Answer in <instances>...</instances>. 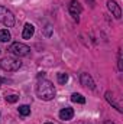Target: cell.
Wrapping results in <instances>:
<instances>
[{
  "label": "cell",
  "mask_w": 123,
  "mask_h": 124,
  "mask_svg": "<svg viewBox=\"0 0 123 124\" xmlns=\"http://www.w3.org/2000/svg\"><path fill=\"white\" fill-rule=\"evenodd\" d=\"M33 33H35V28H33V25L26 23L25 28H23V32H22V38H23V39H31L32 36H33Z\"/></svg>",
  "instance_id": "30bf717a"
},
{
  "label": "cell",
  "mask_w": 123,
  "mask_h": 124,
  "mask_svg": "<svg viewBox=\"0 0 123 124\" xmlns=\"http://www.w3.org/2000/svg\"><path fill=\"white\" fill-rule=\"evenodd\" d=\"M3 82H4V79H3V78L0 77V87H1V84H3Z\"/></svg>",
  "instance_id": "e0dca14e"
},
{
  "label": "cell",
  "mask_w": 123,
  "mask_h": 124,
  "mask_svg": "<svg viewBox=\"0 0 123 124\" xmlns=\"http://www.w3.org/2000/svg\"><path fill=\"white\" fill-rule=\"evenodd\" d=\"M57 79H58V84H67V81H68V74H65V72H60L58 75H57Z\"/></svg>",
  "instance_id": "5bb4252c"
},
{
  "label": "cell",
  "mask_w": 123,
  "mask_h": 124,
  "mask_svg": "<svg viewBox=\"0 0 123 124\" xmlns=\"http://www.w3.org/2000/svg\"><path fill=\"white\" fill-rule=\"evenodd\" d=\"M0 52H1V51H0Z\"/></svg>",
  "instance_id": "44dd1931"
},
{
  "label": "cell",
  "mask_w": 123,
  "mask_h": 124,
  "mask_svg": "<svg viewBox=\"0 0 123 124\" xmlns=\"http://www.w3.org/2000/svg\"><path fill=\"white\" fill-rule=\"evenodd\" d=\"M72 117H74V110L71 107H65V108H62L61 111H60V118H61L62 121H68Z\"/></svg>",
  "instance_id": "9c48e42d"
},
{
  "label": "cell",
  "mask_w": 123,
  "mask_h": 124,
  "mask_svg": "<svg viewBox=\"0 0 123 124\" xmlns=\"http://www.w3.org/2000/svg\"><path fill=\"white\" fill-rule=\"evenodd\" d=\"M19 114L23 116V117H28L31 114V107L29 105H20L19 107Z\"/></svg>",
  "instance_id": "4fadbf2b"
},
{
  "label": "cell",
  "mask_w": 123,
  "mask_h": 124,
  "mask_svg": "<svg viewBox=\"0 0 123 124\" xmlns=\"http://www.w3.org/2000/svg\"><path fill=\"white\" fill-rule=\"evenodd\" d=\"M9 52L18 58H23V56H29L31 55V48L25 43H20V42H15L9 46Z\"/></svg>",
  "instance_id": "7a4b0ae2"
},
{
  "label": "cell",
  "mask_w": 123,
  "mask_h": 124,
  "mask_svg": "<svg viewBox=\"0 0 123 124\" xmlns=\"http://www.w3.org/2000/svg\"><path fill=\"white\" fill-rule=\"evenodd\" d=\"M18 100H19V97H18V95H15V94H12V95H7V97H6V101H7V102H10V104L16 102Z\"/></svg>",
  "instance_id": "9a60e30c"
},
{
  "label": "cell",
  "mask_w": 123,
  "mask_h": 124,
  "mask_svg": "<svg viewBox=\"0 0 123 124\" xmlns=\"http://www.w3.org/2000/svg\"><path fill=\"white\" fill-rule=\"evenodd\" d=\"M71 101H72V102H78V104H84V102H86V98H84L81 94L74 93L71 95Z\"/></svg>",
  "instance_id": "7c38bea8"
},
{
  "label": "cell",
  "mask_w": 123,
  "mask_h": 124,
  "mask_svg": "<svg viewBox=\"0 0 123 124\" xmlns=\"http://www.w3.org/2000/svg\"><path fill=\"white\" fill-rule=\"evenodd\" d=\"M22 66V62L16 58H12V56H6L3 59H0V68L3 71H7V72H15L18 71L19 68Z\"/></svg>",
  "instance_id": "3957f363"
},
{
  "label": "cell",
  "mask_w": 123,
  "mask_h": 124,
  "mask_svg": "<svg viewBox=\"0 0 123 124\" xmlns=\"http://www.w3.org/2000/svg\"><path fill=\"white\" fill-rule=\"evenodd\" d=\"M55 87H54V84L51 82V81H48V79H44V78H41L39 81H38V85H36V95L41 98V100H44V101H51V100H54L55 98Z\"/></svg>",
  "instance_id": "6da1fadb"
},
{
  "label": "cell",
  "mask_w": 123,
  "mask_h": 124,
  "mask_svg": "<svg viewBox=\"0 0 123 124\" xmlns=\"http://www.w3.org/2000/svg\"><path fill=\"white\" fill-rule=\"evenodd\" d=\"M104 97H106V100H107V102L110 104V105H113L119 113H122L123 111V108H122V104L116 100V97H114V94L112 93V91H107V93L104 94Z\"/></svg>",
  "instance_id": "52a82bcc"
},
{
  "label": "cell",
  "mask_w": 123,
  "mask_h": 124,
  "mask_svg": "<svg viewBox=\"0 0 123 124\" xmlns=\"http://www.w3.org/2000/svg\"><path fill=\"white\" fill-rule=\"evenodd\" d=\"M87 1H90V3H91V4H94V0H87Z\"/></svg>",
  "instance_id": "d6986e66"
},
{
  "label": "cell",
  "mask_w": 123,
  "mask_h": 124,
  "mask_svg": "<svg viewBox=\"0 0 123 124\" xmlns=\"http://www.w3.org/2000/svg\"><path fill=\"white\" fill-rule=\"evenodd\" d=\"M80 81H81V85L86 87V88H90V90H94V88H96V84H94L93 78L87 74V72H83V74L80 75Z\"/></svg>",
  "instance_id": "ba28073f"
},
{
  "label": "cell",
  "mask_w": 123,
  "mask_h": 124,
  "mask_svg": "<svg viewBox=\"0 0 123 124\" xmlns=\"http://www.w3.org/2000/svg\"><path fill=\"white\" fill-rule=\"evenodd\" d=\"M45 124H54V123H45Z\"/></svg>",
  "instance_id": "ffe728a7"
},
{
  "label": "cell",
  "mask_w": 123,
  "mask_h": 124,
  "mask_svg": "<svg viewBox=\"0 0 123 124\" xmlns=\"http://www.w3.org/2000/svg\"><path fill=\"white\" fill-rule=\"evenodd\" d=\"M117 65H119V71H123V63H122V51H119V54H117Z\"/></svg>",
  "instance_id": "2e32d148"
},
{
  "label": "cell",
  "mask_w": 123,
  "mask_h": 124,
  "mask_svg": "<svg viewBox=\"0 0 123 124\" xmlns=\"http://www.w3.org/2000/svg\"><path fill=\"white\" fill-rule=\"evenodd\" d=\"M10 38H12V35H10V32L7 31V29H1L0 31V42L1 43L3 42H9Z\"/></svg>",
  "instance_id": "8fae6325"
},
{
  "label": "cell",
  "mask_w": 123,
  "mask_h": 124,
  "mask_svg": "<svg viewBox=\"0 0 123 124\" xmlns=\"http://www.w3.org/2000/svg\"><path fill=\"white\" fill-rule=\"evenodd\" d=\"M107 9L110 10V13H112L116 19H120V17H122V9H120V6L117 4V1H114V0H107Z\"/></svg>",
  "instance_id": "8992f818"
},
{
  "label": "cell",
  "mask_w": 123,
  "mask_h": 124,
  "mask_svg": "<svg viewBox=\"0 0 123 124\" xmlns=\"http://www.w3.org/2000/svg\"><path fill=\"white\" fill-rule=\"evenodd\" d=\"M104 124H114V123H112V121H106Z\"/></svg>",
  "instance_id": "ac0fdd59"
},
{
  "label": "cell",
  "mask_w": 123,
  "mask_h": 124,
  "mask_svg": "<svg viewBox=\"0 0 123 124\" xmlns=\"http://www.w3.org/2000/svg\"><path fill=\"white\" fill-rule=\"evenodd\" d=\"M0 23L6 28L15 26V15L4 6H0Z\"/></svg>",
  "instance_id": "277c9868"
},
{
  "label": "cell",
  "mask_w": 123,
  "mask_h": 124,
  "mask_svg": "<svg viewBox=\"0 0 123 124\" xmlns=\"http://www.w3.org/2000/svg\"><path fill=\"white\" fill-rule=\"evenodd\" d=\"M68 12H70V15L78 22V16H80V13L83 12V7H81L80 1H77V0H71L70 4H68Z\"/></svg>",
  "instance_id": "5b68a950"
}]
</instances>
